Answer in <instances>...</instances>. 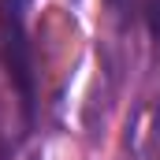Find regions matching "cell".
I'll return each instance as SVG.
<instances>
[{
  "label": "cell",
  "mask_w": 160,
  "mask_h": 160,
  "mask_svg": "<svg viewBox=\"0 0 160 160\" xmlns=\"http://www.w3.org/2000/svg\"><path fill=\"white\" fill-rule=\"evenodd\" d=\"M0 52H4V67H8L11 82L19 86L22 116H26V123H30V119H34V101H38L30 41H26V30H22V8L4 4V0H0Z\"/></svg>",
  "instance_id": "1"
},
{
  "label": "cell",
  "mask_w": 160,
  "mask_h": 160,
  "mask_svg": "<svg viewBox=\"0 0 160 160\" xmlns=\"http://www.w3.org/2000/svg\"><path fill=\"white\" fill-rule=\"evenodd\" d=\"M108 4H112V8H116V11H119V15H127V11H130V4H134V0H108Z\"/></svg>",
  "instance_id": "2"
},
{
  "label": "cell",
  "mask_w": 160,
  "mask_h": 160,
  "mask_svg": "<svg viewBox=\"0 0 160 160\" xmlns=\"http://www.w3.org/2000/svg\"><path fill=\"white\" fill-rule=\"evenodd\" d=\"M153 142H157V149H160V108H157V123H153Z\"/></svg>",
  "instance_id": "3"
}]
</instances>
